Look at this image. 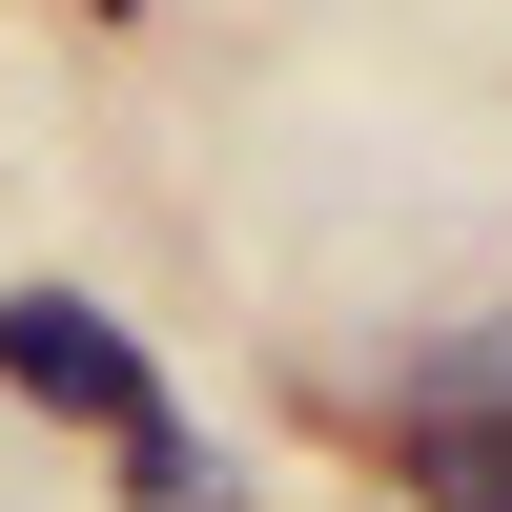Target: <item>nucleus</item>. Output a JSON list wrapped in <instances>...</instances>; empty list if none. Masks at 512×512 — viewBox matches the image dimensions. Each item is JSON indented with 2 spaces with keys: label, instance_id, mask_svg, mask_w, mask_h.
<instances>
[{
  "label": "nucleus",
  "instance_id": "obj_1",
  "mask_svg": "<svg viewBox=\"0 0 512 512\" xmlns=\"http://www.w3.org/2000/svg\"><path fill=\"white\" fill-rule=\"evenodd\" d=\"M0 390H41V410H82V431H123V451L164 431V390H144V349H123V328L82 308V287H21V308H0Z\"/></svg>",
  "mask_w": 512,
  "mask_h": 512
},
{
  "label": "nucleus",
  "instance_id": "obj_2",
  "mask_svg": "<svg viewBox=\"0 0 512 512\" xmlns=\"http://www.w3.org/2000/svg\"><path fill=\"white\" fill-rule=\"evenodd\" d=\"M410 492L431 512H512V431H431V410H410Z\"/></svg>",
  "mask_w": 512,
  "mask_h": 512
},
{
  "label": "nucleus",
  "instance_id": "obj_3",
  "mask_svg": "<svg viewBox=\"0 0 512 512\" xmlns=\"http://www.w3.org/2000/svg\"><path fill=\"white\" fill-rule=\"evenodd\" d=\"M123 492H144V512H246V492H226V472H205V451H185V431H144V451H123Z\"/></svg>",
  "mask_w": 512,
  "mask_h": 512
}]
</instances>
